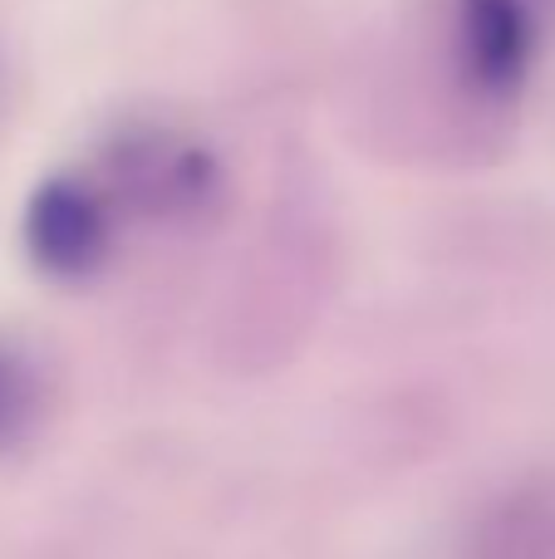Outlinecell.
Here are the masks:
<instances>
[{
	"instance_id": "6da1fadb",
	"label": "cell",
	"mask_w": 555,
	"mask_h": 559,
	"mask_svg": "<svg viewBox=\"0 0 555 559\" xmlns=\"http://www.w3.org/2000/svg\"><path fill=\"white\" fill-rule=\"evenodd\" d=\"M104 187L114 212H133L147 222H206L226 197L222 163L206 143L167 123H128L98 153Z\"/></svg>"
},
{
	"instance_id": "7a4b0ae2",
	"label": "cell",
	"mask_w": 555,
	"mask_h": 559,
	"mask_svg": "<svg viewBox=\"0 0 555 559\" xmlns=\"http://www.w3.org/2000/svg\"><path fill=\"white\" fill-rule=\"evenodd\" d=\"M546 35V0H448L452 74L487 104L527 88Z\"/></svg>"
},
{
	"instance_id": "3957f363",
	"label": "cell",
	"mask_w": 555,
	"mask_h": 559,
	"mask_svg": "<svg viewBox=\"0 0 555 559\" xmlns=\"http://www.w3.org/2000/svg\"><path fill=\"white\" fill-rule=\"evenodd\" d=\"M29 261L55 280H84L108 261L114 246V206L98 182L79 173H49L35 182L20 222Z\"/></svg>"
},
{
	"instance_id": "277c9868",
	"label": "cell",
	"mask_w": 555,
	"mask_h": 559,
	"mask_svg": "<svg viewBox=\"0 0 555 559\" xmlns=\"http://www.w3.org/2000/svg\"><path fill=\"white\" fill-rule=\"evenodd\" d=\"M472 559H555V481H536L492 506Z\"/></svg>"
},
{
	"instance_id": "5b68a950",
	"label": "cell",
	"mask_w": 555,
	"mask_h": 559,
	"mask_svg": "<svg viewBox=\"0 0 555 559\" xmlns=\"http://www.w3.org/2000/svg\"><path fill=\"white\" fill-rule=\"evenodd\" d=\"M35 423V373L10 344H0V447Z\"/></svg>"
}]
</instances>
